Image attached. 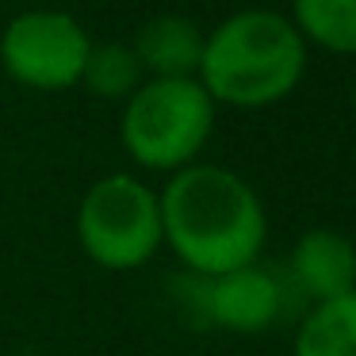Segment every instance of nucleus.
Wrapping results in <instances>:
<instances>
[{
    "label": "nucleus",
    "mask_w": 356,
    "mask_h": 356,
    "mask_svg": "<svg viewBox=\"0 0 356 356\" xmlns=\"http://www.w3.org/2000/svg\"><path fill=\"white\" fill-rule=\"evenodd\" d=\"M161 241L200 280H215L241 264L261 261L268 241V215L253 184L222 165L192 161L172 172L157 192Z\"/></svg>",
    "instance_id": "f257e3e1"
},
{
    "label": "nucleus",
    "mask_w": 356,
    "mask_h": 356,
    "mask_svg": "<svg viewBox=\"0 0 356 356\" xmlns=\"http://www.w3.org/2000/svg\"><path fill=\"white\" fill-rule=\"evenodd\" d=\"M81 85L92 96H104V100H127L142 85V65L134 58V50L123 47V42H104V47L92 42Z\"/></svg>",
    "instance_id": "9b49d317"
},
{
    "label": "nucleus",
    "mask_w": 356,
    "mask_h": 356,
    "mask_svg": "<svg viewBox=\"0 0 356 356\" xmlns=\"http://www.w3.org/2000/svg\"><path fill=\"white\" fill-rule=\"evenodd\" d=\"M353 249H356V238H353Z\"/></svg>",
    "instance_id": "ddd939ff"
},
{
    "label": "nucleus",
    "mask_w": 356,
    "mask_h": 356,
    "mask_svg": "<svg viewBox=\"0 0 356 356\" xmlns=\"http://www.w3.org/2000/svg\"><path fill=\"white\" fill-rule=\"evenodd\" d=\"M307 73V42L284 12L245 8L203 35L200 81L226 108H272L299 88Z\"/></svg>",
    "instance_id": "f03ea898"
},
{
    "label": "nucleus",
    "mask_w": 356,
    "mask_h": 356,
    "mask_svg": "<svg viewBox=\"0 0 356 356\" xmlns=\"http://www.w3.org/2000/svg\"><path fill=\"white\" fill-rule=\"evenodd\" d=\"M203 307L211 322L230 333H264L287 310V276L253 261L215 280H203Z\"/></svg>",
    "instance_id": "423d86ee"
},
{
    "label": "nucleus",
    "mask_w": 356,
    "mask_h": 356,
    "mask_svg": "<svg viewBox=\"0 0 356 356\" xmlns=\"http://www.w3.org/2000/svg\"><path fill=\"white\" fill-rule=\"evenodd\" d=\"M287 19L307 47L356 58V0H291Z\"/></svg>",
    "instance_id": "9d476101"
},
{
    "label": "nucleus",
    "mask_w": 356,
    "mask_h": 356,
    "mask_svg": "<svg viewBox=\"0 0 356 356\" xmlns=\"http://www.w3.org/2000/svg\"><path fill=\"white\" fill-rule=\"evenodd\" d=\"M295 356H356V291L302 314Z\"/></svg>",
    "instance_id": "1a4fd4ad"
},
{
    "label": "nucleus",
    "mask_w": 356,
    "mask_h": 356,
    "mask_svg": "<svg viewBox=\"0 0 356 356\" xmlns=\"http://www.w3.org/2000/svg\"><path fill=\"white\" fill-rule=\"evenodd\" d=\"M215 111L218 104L195 77H149L127 96L119 142L142 169L180 172L203 154L215 131Z\"/></svg>",
    "instance_id": "7ed1b4c3"
},
{
    "label": "nucleus",
    "mask_w": 356,
    "mask_h": 356,
    "mask_svg": "<svg viewBox=\"0 0 356 356\" xmlns=\"http://www.w3.org/2000/svg\"><path fill=\"white\" fill-rule=\"evenodd\" d=\"M287 284L295 295L318 302H333L356 291V249L353 238L337 230H307L287 257Z\"/></svg>",
    "instance_id": "0eeeda50"
},
{
    "label": "nucleus",
    "mask_w": 356,
    "mask_h": 356,
    "mask_svg": "<svg viewBox=\"0 0 356 356\" xmlns=\"http://www.w3.org/2000/svg\"><path fill=\"white\" fill-rule=\"evenodd\" d=\"M134 58L142 73L157 81L195 77L203 58V31L188 16H154L134 35Z\"/></svg>",
    "instance_id": "6e6552de"
},
{
    "label": "nucleus",
    "mask_w": 356,
    "mask_h": 356,
    "mask_svg": "<svg viewBox=\"0 0 356 356\" xmlns=\"http://www.w3.org/2000/svg\"><path fill=\"white\" fill-rule=\"evenodd\" d=\"M353 111H356V73H353Z\"/></svg>",
    "instance_id": "f8f14e48"
},
{
    "label": "nucleus",
    "mask_w": 356,
    "mask_h": 356,
    "mask_svg": "<svg viewBox=\"0 0 356 356\" xmlns=\"http://www.w3.org/2000/svg\"><path fill=\"white\" fill-rule=\"evenodd\" d=\"M77 238L92 264L131 272L154 261L161 241V203L149 184L131 172L96 180L77 207Z\"/></svg>",
    "instance_id": "20e7f679"
},
{
    "label": "nucleus",
    "mask_w": 356,
    "mask_h": 356,
    "mask_svg": "<svg viewBox=\"0 0 356 356\" xmlns=\"http://www.w3.org/2000/svg\"><path fill=\"white\" fill-rule=\"evenodd\" d=\"M92 39L77 16L58 8L19 12L0 35V65L16 85L35 92H65L85 77Z\"/></svg>",
    "instance_id": "39448f33"
}]
</instances>
